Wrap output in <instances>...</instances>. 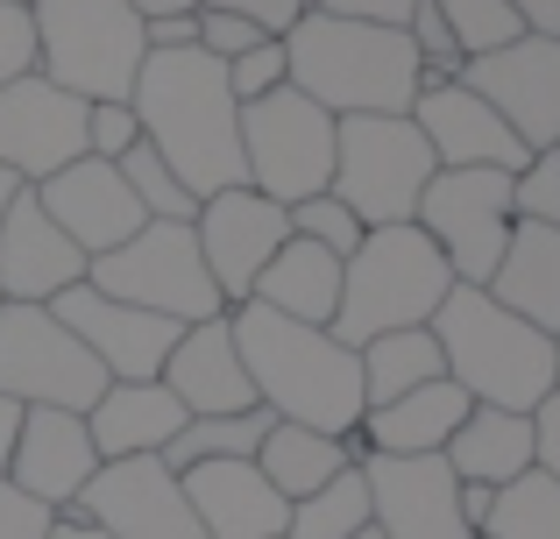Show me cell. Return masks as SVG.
Instances as JSON below:
<instances>
[{"instance_id": "1", "label": "cell", "mask_w": 560, "mask_h": 539, "mask_svg": "<svg viewBox=\"0 0 560 539\" xmlns=\"http://www.w3.org/2000/svg\"><path fill=\"white\" fill-rule=\"evenodd\" d=\"M142 121V142L178 171L191 199H213L228 185H248L242 171V99L228 93V65L191 50H150L128 93Z\"/></svg>"}, {"instance_id": "2", "label": "cell", "mask_w": 560, "mask_h": 539, "mask_svg": "<svg viewBox=\"0 0 560 539\" xmlns=\"http://www.w3.org/2000/svg\"><path fill=\"white\" fill-rule=\"evenodd\" d=\"M228 319H234V348L248 362V384H256V405L270 419L341 433V441L362 426L370 398H362V355L348 341H334L327 327L262 313V305H234Z\"/></svg>"}, {"instance_id": "3", "label": "cell", "mask_w": 560, "mask_h": 539, "mask_svg": "<svg viewBox=\"0 0 560 539\" xmlns=\"http://www.w3.org/2000/svg\"><path fill=\"white\" fill-rule=\"evenodd\" d=\"M284 79L305 99H319L334 121L341 114H411V99H419V50L390 22L305 8L284 28Z\"/></svg>"}, {"instance_id": "4", "label": "cell", "mask_w": 560, "mask_h": 539, "mask_svg": "<svg viewBox=\"0 0 560 539\" xmlns=\"http://www.w3.org/2000/svg\"><path fill=\"white\" fill-rule=\"evenodd\" d=\"M433 341L447 362V384L468 390V405L533 412L553 390V333L504 313L482 284H454L433 313Z\"/></svg>"}, {"instance_id": "5", "label": "cell", "mask_w": 560, "mask_h": 539, "mask_svg": "<svg viewBox=\"0 0 560 539\" xmlns=\"http://www.w3.org/2000/svg\"><path fill=\"white\" fill-rule=\"evenodd\" d=\"M454 291V270L440 263V249L425 242L419 221H390L370 227L362 249L341 263V305H334V341L362 348L376 333L397 327H433L440 298Z\"/></svg>"}, {"instance_id": "6", "label": "cell", "mask_w": 560, "mask_h": 539, "mask_svg": "<svg viewBox=\"0 0 560 539\" xmlns=\"http://www.w3.org/2000/svg\"><path fill=\"white\" fill-rule=\"evenodd\" d=\"M28 28H36V71L79 93L85 107L136 93L150 43H142V14L128 0H28Z\"/></svg>"}, {"instance_id": "7", "label": "cell", "mask_w": 560, "mask_h": 539, "mask_svg": "<svg viewBox=\"0 0 560 539\" xmlns=\"http://www.w3.org/2000/svg\"><path fill=\"white\" fill-rule=\"evenodd\" d=\"M433 150H425L411 114H341L334 121V178L327 192L355 213L362 227H390L419 213V192L433 178Z\"/></svg>"}, {"instance_id": "8", "label": "cell", "mask_w": 560, "mask_h": 539, "mask_svg": "<svg viewBox=\"0 0 560 539\" xmlns=\"http://www.w3.org/2000/svg\"><path fill=\"white\" fill-rule=\"evenodd\" d=\"M85 284L107 291V298L142 305V313H164V319H178V327L228 313L220 291H213V277H206L191 221H142L121 249H107V256L85 263Z\"/></svg>"}, {"instance_id": "9", "label": "cell", "mask_w": 560, "mask_h": 539, "mask_svg": "<svg viewBox=\"0 0 560 539\" xmlns=\"http://www.w3.org/2000/svg\"><path fill=\"white\" fill-rule=\"evenodd\" d=\"M242 171L262 199L299 207V199L327 192L334 178V114L319 99H305L299 85L248 99L242 107Z\"/></svg>"}, {"instance_id": "10", "label": "cell", "mask_w": 560, "mask_h": 539, "mask_svg": "<svg viewBox=\"0 0 560 539\" xmlns=\"http://www.w3.org/2000/svg\"><path fill=\"white\" fill-rule=\"evenodd\" d=\"M411 221L425 227V242L454 270V284H490L497 256L511 242V171H490V164L433 171Z\"/></svg>"}, {"instance_id": "11", "label": "cell", "mask_w": 560, "mask_h": 539, "mask_svg": "<svg viewBox=\"0 0 560 539\" xmlns=\"http://www.w3.org/2000/svg\"><path fill=\"white\" fill-rule=\"evenodd\" d=\"M0 390L22 405H57L85 412L107 390V370L85 355V341L50 313V305H0Z\"/></svg>"}, {"instance_id": "12", "label": "cell", "mask_w": 560, "mask_h": 539, "mask_svg": "<svg viewBox=\"0 0 560 539\" xmlns=\"http://www.w3.org/2000/svg\"><path fill=\"white\" fill-rule=\"evenodd\" d=\"M191 235H199V256H206V277H213L220 305H248L262 263L291 242V213L277 199H262L256 185H228V192L199 199L191 213Z\"/></svg>"}, {"instance_id": "13", "label": "cell", "mask_w": 560, "mask_h": 539, "mask_svg": "<svg viewBox=\"0 0 560 539\" xmlns=\"http://www.w3.org/2000/svg\"><path fill=\"white\" fill-rule=\"evenodd\" d=\"M71 512L93 518L107 539H206L199 518H191V504H185V483L156 455L100 461Z\"/></svg>"}, {"instance_id": "14", "label": "cell", "mask_w": 560, "mask_h": 539, "mask_svg": "<svg viewBox=\"0 0 560 539\" xmlns=\"http://www.w3.org/2000/svg\"><path fill=\"white\" fill-rule=\"evenodd\" d=\"M462 85L504 114V128L525 150H560V43L553 36H518L490 57H468Z\"/></svg>"}, {"instance_id": "15", "label": "cell", "mask_w": 560, "mask_h": 539, "mask_svg": "<svg viewBox=\"0 0 560 539\" xmlns=\"http://www.w3.org/2000/svg\"><path fill=\"white\" fill-rule=\"evenodd\" d=\"M362 483L383 539H476L462 518V483L440 455H362Z\"/></svg>"}, {"instance_id": "16", "label": "cell", "mask_w": 560, "mask_h": 539, "mask_svg": "<svg viewBox=\"0 0 560 539\" xmlns=\"http://www.w3.org/2000/svg\"><path fill=\"white\" fill-rule=\"evenodd\" d=\"M85 156V99L50 85L43 71H22L14 85H0V171H14L22 185H43L50 171Z\"/></svg>"}, {"instance_id": "17", "label": "cell", "mask_w": 560, "mask_h": 539, "mask_svg": "<svg viewBox=\"0 0 560 539\" xmlns=\"http://www.w3.org/2000/svg\"><path fill=\"white\" fill-rule=\"evenodd\" d=\"M50 313L85 341V355L107 370V384H150V376H164L171 341L185 333L178 319L142 313V305H128V298H107V291H93V284H71Z\"/></svg>"}, {"instance_id": "18", "label": "cell", "mask_w": 560, "mask_h": 539, "mask_svg": "<svg viewBox=\"0 0 560 539\" xmlns=\"http://www.w3.org/2000/svg\"><path fill=\"white\" fill-rule=\"evenodd\" d=\"M93 469H100V447L85 433V412H57V405H28L22 433H14L8 461H0L8 483L28 490L36 504H50V512H71L79 490L93 483Z\"/></svg>"}, {"instance_id": "19", "label": "cell", "mask_w": 560, "mask_h": 539, "mask_svg": "<svg viewBox=\"0 0 560 539\" xmlns=\"http://www.w3.org/2000/svg\"><path fill=\"white\" fill-rule=\"evenodd\" d=\"M411 121H419L425 150H433L440 171H468V164H490V171H518L525 142L504 128V114L490 107L482 93H468L462 79H440V85H419L411 99Z\"/></svg>"}, {"instance_id": "20", "label": "cell", "mask_w": 560, "mask_h": 539, "mask_svg": "<svg viewBox=\"0 0 560 539\" xmlns=\"http://www.w3.org/2000/svg\"><path fill=\"white\" fill-rule=\"evenodd\" d=\"M28 192H36V207L85 249V263L107 256V249H121V242L142 227L136 192L121 185V171H114L107 156H79V164L50 171L43 185H28Z\"/></svg>"}, {"instance_id": "21", "label": "cell", "mask_w": 560, "mask_h": 539, "mask_svg": "<svg viewBox=\"0 0 560 539\" xmlns=\"http://www.w3.org/2000/svg\"><path fill=\"white\" fill-rule=\"evenodd\" d=\"M71 284H85V249L36 207V192H14L0 213V298L14 305H57Z\"/></svg>"}, {"instance_id": "22", "label": "cell", "mask_w": 560, "mask_h": 539, "mask_svg": "<svg viewBox=\"0 0 560 539\" xmlns=\"http://www.w3.org/2000/svg\"><path fill=\"white\" fill-rule=\"evenodd\" d=\"M156 384L185 405V419H220V412H248L256 405V384H248V362L234 348V319H191V327L171 341L164 376Z\"/></svg>"}, {"instance_id": "23", "label": "cell", "mask_w": 560, "mask_h": 539, "mask_svg": "<svg viewBox=\"0 0 560 539\" xmlns=\"http://www.w3.org/2000/svg\"><path fill=\"white\" fill-rule=\"evenodd\" d=\"M178 483H185V504L206 539H284L291 504L262 483L256 461H199Z\"/></svg>"}, {"instance_id": "24", "label": "cell", "mask_w": 560, "mask_h": 539, "mask_svg": "<svg viewBox=\"0 0 560 539\" xmlns=\"http://www.w3.org/2000/svg\"><path fill=\"white\" fill-rule=\"evenodd\" d=\"M185 426V405L164 384H107L85 405V433H93L100 461H128V455H164Z\"/></svg>"}, {"instance_id": "25", "label": "cell", "mask_w": 560, "mask_h": 539, "mask_svg": "<svg viewBox=\"0 0 560 539\" xmlns=\"http://www.w3.org/2000/svg\"><path fill=\"white\" fill-rule=\"evenodd\" d=\"M462 419H468V390L440 376V384H419L390 405H370L355 441H362V455H440Z\"/></svg>"}, {"instance_id": "26", "label": "cell", "mask_w": 560, "mask_h": 539, "mask_svg": "<svg viewBox=\"0 0 560 539\" xmlns=\"http://www.w3.org/2000/svg\"><path fill=\"white\" fill-rule=\"evenodd\" d=\"M490 291L504 313L533 319L539 333L560 327V227H539V221H511V242L490 270Z\"/></svg>"}, {"instance_id": "27", "label": "cell", "mask_w": 560, "mask_h": 539, "mask_svg": "<svg viewBox=\"0 0 560 539\" xmlns=\"http://www.w3.org/2000/svg\"><path fill=\"white\" fill-rule=\"evenodd\" d=\"M440 461L454 469V483L504 490L533 469V412H497V405H468V419L447 433Z\"/></svg>"}, {"instance_id": "28", "label": "cell", "mask_w": 560, "mask_h": 539, "mask_svg": "<svg viewBox=\"0 0 560 539\" xmlns=\"http://www.w3.org/2000/svg\"><path fill=\"white\" fill-rule=\"evenodd\" d=\"M248 305L284 313V319H299V327H334V305H341V256H327L319 242L291 235L284 249L262 263Z\"/></svg>"}, {"instance_id": "29", "label": "cell", "mask_w": 560, "mask_h": 539, "mask_svg": "<svg viewBox=\"0 0 560 539\" xmlns=\"http://www.w3.org/2000/svg\"><path fill=\"white\" fill-rule=\"evenodd\" d=\"M362 461V441L355 433H319V426H291V419H270V433H262V447H256V469H262V483L277 490L284 504H299V497H313L319 483H334L341 469H355Z\"/></svg>"}, {"instance_id": "30", "label": "cell", "mask_w": 560, "mask_h": 539, "mask_svg": "<svg viewBox=\"0 0 560 539\" xmlns=\"http://www.w3.org/2000/svg\"><path fill=\"white\" fill-rule=\"evenodd\" d=\"M355 355H362V398H370V405H390V398H405V390L440 384V376H447L433 327H397V333H376V341H362Z\"/></svg>"}, {"instance_id": "31", "label": "cell", "mask_w": 560, "mask_h": 539, "mask_svg": "<svg viewBox=\"0 0 560 539\" xmlns=\"http://www.w3.org/2000/svg\"><path fill=\"white\" fill-rule=\"evenodd\" d=\"M262 433H270V412H262V405H248V412H220V419H185L178 441H171L156 461H164L171 476L199 469V461H256Z\"/></svg>"}, {"instance_id": "32", "label": "cell", "mask_w": 560, "mask_h": 539, "mask_svg": "<svg viewBox=\"0 0 560 539\" xmlns=\"http://www.w3.org/2000/svg\"><path fill=\"white\" fill-rule=\"evenodd\" d=\"M370 532V483H362V461L341 469L334 483H319L313 497L291 504L284 518V539H355Z\"/></svg>"}, {"instance_id": "33", "label": "cell", "mask_w": 560, "mask_h": 539, "mask_svg": "<svg viewBox=\"0 0 560 539\" xmlns=\"http://www.w3.org/2000/svg\"><path fill=\"white\" fill-rule=\"evenodd\" d=\"M482 539H560V483L539 469H525L518 483L497 490L490 518H482Z\"/></svg>"}, {"instance_id": "34", "label": "cell", "mask_w": 560, "mask_h": 539, "mask_svg": "<svg viewBox=\"0 0 560 539\" xmlns=\"http://www.w3.org/2000/svg\"><path fill=\"white\" fill-rule=\"evenodd\" d=\"M114 171H121V185L136 192V207H142V221H191L199 213V199L178 185V171L164 164V156L150 150V142H136L128 156H114Z\"/></svg>"}, {"instance_id": "35", "label": "cell", "mask_w": 560, "mask_h": 539, "mask_svg": "<svg viewBox=\"0 0 560 539\" xmlns=\"http://www.w3.org/2000/svg\"><path fill=\"white\" fill-rule=\"evenodd\" d=\"M440 22L454 28V43H462V57H490L504 50V43H518V14H511V0H433Z\"/></svg>"}, {"instance_id": "36", "label": "cell", "mask_w": 560, "mask_h": 539, "mask_svg": "<svg viewBox=\"0 0 560 539\" xmlns=\"http://www.w3.org/2000/svg\"><path fill=\"white\" fill-rule=\"evenodd\" d=\"M284 213H291V235L319 242V249L341 256V263L362 249V235H370V227H362V221H355V213H348L334 192H313V199H299V207H284Z\"/></svg>"}, {"instance_id": "37", "label": "cell", "mask_w": 560, "mask_h": 539, "mask_svg": "<svg viewBox=\"0 0 560 539\" xmlns=\"http://www.w3.org/2000/svg\"><path fill=\"white\" fill-rule=\"evenodd\" d=\"M511 221L560 227V150H533L511 171Z\"/></svg>"}, {"instance_id": "38", "label": "cell", "mask_w": 560, "mask_h": 539, "mask_svg": "<svg viewBox=\"0 0 560 539\" xmlns=\"http://www.w3.org/2000/svg\"><path fill=\"white\" fill-rule=\"evenodd\" d=\"M277 85H291L284 79V36H262L256 50H242V57H228V93L242 99H262V93H277Z\"/></svg>"}, {"instance_id": "39", "label": "cell", "mask_w": 560, "mask_h": 539, "mask_svg": "<svg viewBox=\"0 0 560 539\" xmlns=\"http://www.w3.org/2000/svg\"><path fill=\"white\" fill-rule=\"evenodd\" d=\"M142 142V121H136V107L128 99H93L85 107V156H128Z\"/></svg>"}, {"instance_id": "40", "label": "cell", "mask_w": 560, "mask_h": 539, "mask_svg": "<svg viewBox=\"0 0 560 539\" xmlns=\"http://www.w3.org/2000/svg\"><path fill=\"white\" fill-rule=\"evenodd\" d=\"M262 43V28L256 22H242V14H228V8H199V50L206 57H242V50H256Z\"/></svg>"}, {"instance_id": "41", "label": "cell", "mask_w": 560, "mask_h": 539, "mask_svg": "<svg viewBox=\"0 0 560 539\" xmlns=\"http://www.w3.org/2000/svg\"><path fill=\"white\" fill-rule=\"evenodd\" d=\"M22 71H36V28H28V8L0 0V85H14Z\"/></svg>"}, {"instance_id": "42", "label": "cell", "mask_w": 560, "mask_h": 539, "mask_svg": "<svg viewBox=\"0 0 560 539\" xmlns=\"http://www.w3.org/2000/svg\"><path fill=\"white\" fill-rule=\"evenodd\" d=\"M50 504H36L28 490H14L8 476H0V539H43L50 532Z\"/></svg>"}, {"instance_id": "43", "label": "cell", "mask_w": 560, "mask_h": 539, "mask_svg": "<svg viewBox=\"0 0 560 539\" xmlns=\"http://www.w3.org/2000/svg\"><path fill=\"white\" fill-rule=\"evenodd\" d=\"M533 469L560 483V390H547L533 405Z\"/></svg>"}, {"instance_id": "44", "label": "cell", "mask_w": 560, "mask_h": 539, "mask_svg": "<svg viewBox=\"0 0 560 539\" xmlns=\"http://www.w3.org/2000/svg\"><path fill=\"white\" fill-rule=\"evenodd\" d=\"M199 8H228V14H242V22H256L262 36H284L305 14V0H199Z\"/></svg>"}, {"instance_id": "45", "label": "cell", "mask_w": 560, "mask_h": 539, "mask_svg": "<svg viewBox=\"0 0 560 539\" xmlns=\"http://www.w3.org/2000/svg\"><path fill=\"white\" fill-rule=\"evenodd\" d=\"M327 14H355V22H390V28H405V14L419 8V0H319Z\"/></svg>"}, {"instance_id": "46", "label": "cell", "mask_w": 560, "mask_h": 539, "mask_svg": "<svg viewBox=\"0 0 560 539\" xmlns=\"http://www.w3.org/2000/svg\"><path fill=\"white\" fill-rule=\"evenodd\" d=\"M150 50H191L199 43V14H164V22H142Z\"/></svg>"}, {"instance_id": "47", "label": "cell", "mask_w": 560, "mask_h": 539, "mask_svg": "<svg viewBox=\"0 0 560 539\" xmlns=\"http://www.w3.org/2000/svg\"><path fill=\"white\" fill-rule=\"evenodd\" d=\"M511 14H518L525 36H553L560 43V0H511Z\"/></svg>"}, {"instance_id": "48", "label": "cell", "mask_w": 560, "mask_h": 539, "mask_svg": "<svg viewBox=\"0 0 560 539\" xmlns=\"http://www.w3.org/2000/svg\"><path fill=\"white\" fill-rule=\"evenodd\" d=\"M490 504H497V490H482V483H462V518L476 526V539H482V518H490Z\"/></svg>"}, {"instance_id": "49", "label": "cell", "mask_w": 560, "mask_h": 539, "mask_svg": "<svg viewBox=\"0 0 560 539\" xmlns=\"http://www.w3.org/2000/svg\"><path fill=\"white\" fill-rule=\"evenodd\" d=\"M22 419H28V405L0 390V461H8V447H14V433H22Z\"/></svg>"}, {"instance_id": "50", "label": "cell", "mask_w": 560, "mask_h": 539, "mask_svg": "<svg viewBox=\"0 0 560 539\" xmlns=\"http://www.w3.org/2000/svg\"><path fill=\"white\" fill-rule=\"evenodd\" d=\"M43 539H107V532H100L93 518H79V512H57V518H50V532H43Z\"/></svg>"}, {"instance_id": "51", "label": "cell", "mask_w": 560, "mask_h": 539, "mask_svg": "<svg viewBox=\"0 0 560 539\" xmlns=\"http://www.w3.org/2000/svg\"><path fill=\"white\" fill-rule=\"evenodd\" d=\"M142 22H164V14H199V0H128Z\"/></svg>"}, {"instance_id": "52", "label": "cell", "mask_w": 560, "mask_h": 539, "mask_svg": "<svg viewBox=\"0 0 560 539\" xmlns=\"http://www.w3.org/2000/svg\"><path fill=\"white\" fill-rule=\"evenodd\" d=\"M14 192H22V178H14V171H0V213L14 207Z\"/></svg>"}, {"instance_id": "53", "label": "cell", "mask_w": 560, "mask_h": 539, "mask_svg": "<svg viewBox=\"0 0 560 539\" xmlns=\"http://www.w3.org/2000/svg\"><path fill=\"white\" fill-rule=\"evenodd\" d=\"M553 390H560V327H553Z\"/></svg>"}, {"instance_id": "54", "label": "cell", "mask_w": 560, "mask_h": 539, "mask_svg": "<svg viewBox=\"0 0 560 539\" xmlns=\"http://www.w3.org/2000/svg\"><path fill=\"white\" fill-rule=\"evenodd\" d=\"M355 539H383V532H376V526H370V532H355Z\"/></svg>"}, {"instance_id": "55", "label": "cell", "mask_w": 560, "mask_h": 539, "mask_svg": "<svg viewBox=\"0 0 560 539\" xmlns=\"http://www.w3.org/2000/svg\"><path fill=\"white\" fill-rule=\"evenodd\" d=\"M14 8H28V0H14Z\"/></svg>"}, {"instance_id": "56", "label": "cell", "mask_w": 560, "mask_h": 539, "mask_svg": "<svg viewBox=\"0 0 560 539\" xmlns=\"http://www.w3.org/2000/svg\"><path fill=\"white\" fill-rule=\"evenodd\" d=\"M0 305H8V298H0Z\"/></svg>"}]
</instances>
